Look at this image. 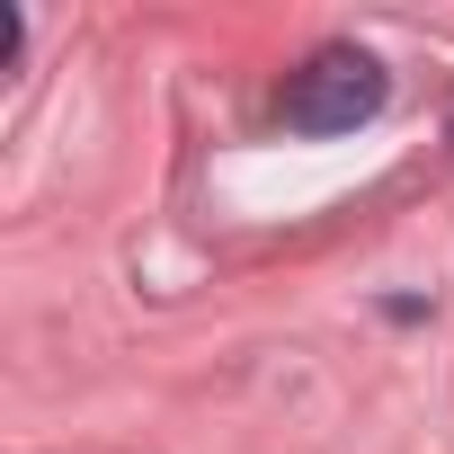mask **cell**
<instances>
[{
    "label": "cell",
    "instance_id": "cell-1",
    "mask_svg": "<svg viewBox=\"0 0 454 454\" xmlns=\"http://www.w3.org/2000/svg\"><path fill=\"white\" fill-rule=\"evenodd\" d=\"M383 63L365 45H321L294 81H286V125L294 134H356L365 116H383Z\"/></svg>",
    "mask_w": 454,
    "mask_h": 454
},
{
    "label": "cell",
    "instance_id": "cell-2",
    "mask_svg": "<svg viewBox=\"0 0 454 454\" xmlns=\"http://www.w3.org/2000/svg\"><path fill=\"white\" fill-rule=\"evenodd\" d=\"M19 45H27V19H19V10H0V72L19 63Z\"/></svg>",
    "mask_w": 454,
    "mask_h": 454
}]
</instances>
